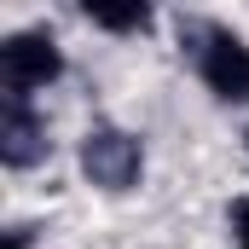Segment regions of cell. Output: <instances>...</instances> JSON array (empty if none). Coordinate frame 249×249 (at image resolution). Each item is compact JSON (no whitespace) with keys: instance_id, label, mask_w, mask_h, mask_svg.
I'll use <instances>...</instances> for the list:
<instances>
[{"instance_id":"277c9868","label":"cell","mask_w":249,"mask_h":249,"mask_svg":"<svg viewBox=\"0 0 249 249\" xmlns=\"http://www.w3.org/2000/svg\"><path fill=\"white\" fill-rule=\"evenodd\" d=\"M0 157H6V168H35L47 157V122L23 99L0 105Z\"/></svg>"},{"instance_id":"52a82bcc","label":"cell","mask_w":249,"mask_h":249,"mask_svg":"<svg viewBox=\"0 0 249 249\" xmlns=\"http://www.w3.org/2000/svg\"><path fill=\"white\" fill-rule=\"evenodd\" d=\"M6 249H29V232H6Z\"/></svg>"},{"instance_id":"3957f363","label":"cell","mask_w":249,"mask_h":249,"mask_svg":"<svg viewBox=\"0 0 249 249\" xmlns=\"http://www.w3.org/2000/svg\"><path fill=\"white\" fill-rule=\"evenodd\" d=\"M203 35V47H197V75L209 81V93L214 99H226V105H249V41L244 35H232V29H197Z\"/></svg>"},{"instance_id":"6da1fadb","label":"cell","mask_w":249,"mask_h":249,"mask_svg":"<svg viewBox=\"0 0 249 249\" xmlns=\"http://www.w3.org/2000/svg\"><path fill=\"white\" fill-rule=\"evenodd\" d=\"M58 75H64V53H58L53 35L18 29V35L0 41V81H6V99H29V93H41V87L58 81Z\"/></svg>"},{"instance_id":"7a4b0ae2","label":"cell","mask_w":249,"mask_h":249,"mask_svg":"<svg viewBox=\"0 0 249 249\" xmlns=\"http://www.w3.org/2000/svg\"><path fill=\"white\" fill-rule=\"evenodd\" d=\"M81 168H87V180L99 191H127L145 174V145L133 133H122V127H93L81 139Z\"/></svg>"},{"instance_id":"8992f818","label":"cell","mask_w":249,"mask_h":249,"mask_svg":"<svg viewBox=\"0 0 249 249\" xmlns=\"http://www.w3.org/2000/svg\"><path fill=\"white\" fill-rule=\"evenodd\" d=\"M238 238H244V249H249V203H238Z\"/></svg>"},{"instance_id":"5b68a950","label":"cell","mask_w":249,"mask_h":249,"mask_svg":"<svg viewBox=\"0 0 249 249\" xmlns=\"http://www.w3.org/2000/svg\"><path fill=\"white\" fill-rule=\"evenodd\" d=\"M87 18L99 23V29H110V35H139L145 23H151V6H87Z\"/></svg>"}]
</instances>
